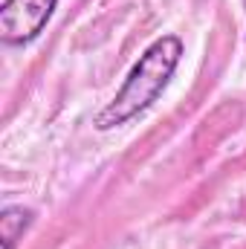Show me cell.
<instances>
[{
  "label": "cell",
  "mask_w": 246,
  "mask_h": 249,
  "mask_svg": "<svg viewBox=\"0 0 246 249\" xmlns=\"http://www.w3.org/2000/svg\"><path fill=\"white\" fill-rule=\"evenodd\" d=\"M180 58H183V41L180 38L162 35L159 41H154L139 55V61L133 64L130 75L124 78L119 93L110 99V105L96 116V127L99 130H110V127H119V124L130 122L142 110H148L159 99L165 84L171 81Z\"/></svg>",
  "instance_id": "cell-1"
},
{
  "label": "cell",
  "mask_w": 246,
  "mask_h": 249,
  "mask_svg": "<svg viewBox=\"0 0 246 249\" xmlns=\"http://www.w3.org/2000/svg\"><path fill=\"white\" fill-rule=\"evenodd\" d=\"M58 0H6L0 6V38L12 47L35 41Z\"/></svg>",
  "instance_id": "cell-2"
},
{
  "label": "cell",
  "mask_w": 246,
  "mask_h": 249,
  "mask_svg": "<svg viewBox=\"0 0 246 249\" xmlns=\"http://www.w3.org/2000/svg\"><path fill=\"white\" fill-rule=\"evenodd\" d=\"M35 212L23 209V206H9L0 214V235H3V249H15V244L20 241V235L32 226Z\"/></svg>",
  "instance_id": "cell-3"
},
{
  "label": "cell",
  "mask_w": 246,
  "mask_h": 249,
  "mask_svg": "<svg viewBox=\"0 0 246 249\" xmlns=\"http://www.w3.org/2000/svg\"><path fill=\"white\" fill-rule=\"evenodd\" d=\"M244 9H246V0H244Z\"/></svg>",
  "instance_id": "cell-4"
}]
</instances>
